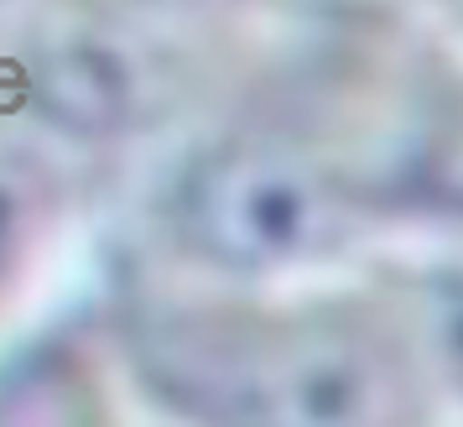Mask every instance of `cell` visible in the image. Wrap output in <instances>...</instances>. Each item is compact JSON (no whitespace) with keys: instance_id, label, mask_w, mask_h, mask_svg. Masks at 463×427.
<instances>
[{"instance_id":"obj_1","label":"cell","mask_w":463,"mask_h":427,"mask_svg":"<svg viewBox=\"0 0 463 427\" xmlns=\"http://www.w3.org/2000/svg\"><path fill=\"white\" fill-rule=\"evenodd\" d=\"M146 375L177 406L245 422H391L406 381L370 334L334 318H177L146 334Z\"/></svg>"},{"instance_id":"obj_2","label":"cell","mask_w":463,"mask_h":427,"mask_svg":"<svg viewBox=\"0 0 463 427\" xmlns=\"http://www.w3.org/2000/svg\"><path fill=\"white\" fill-rule=\"evenodd\" d=\"M349 209L302 157L276 147H224L177 193V230L198 256L230 271H281L344 240Z\"/></svg>"},{"instance_id":"obj_3","label":"cell","mask_w":463,"mask_h":427,"mask_svg":"<svg viewBox=\"0 0 463 427\" xmlns=\"http://www.w3.org/2000/svg\"><path fill=\"white\" fill-rule=\"evenodd\" d=\"M421 193L442 204V209H458L463 214V94L453 100V109L438 120L432 141L421 147Z\"/></svg>"},{"instance_id":"obj_4","label":"cell","mask_w":463,"mask_h":427,"mask_svg":"<svg viewBox=\"0 0 463 427\" xmlns=\"http://www.w3.org/2000/svg\"><path fill=\"white\" fill-rule=\"evenodd\" d=\"M432 313H438V349H442V360H448V370H453V381L463 391V277L438 281Z\"/></svg>"},{"instance_id":"obj_5","label":"cell","mask_w":463,"mask_h":427,"mask_svg":"<svg viewBox=\"0 0 463 427\" xmlns=\"http://www.w3.org/2000/svg\"><path fill=\"white\" fill-rule=\"evenodd\" d=\"M5 256H11V209L0 204V277H5Z\"/></svg>"}]
</instances>
